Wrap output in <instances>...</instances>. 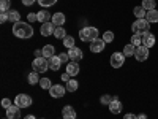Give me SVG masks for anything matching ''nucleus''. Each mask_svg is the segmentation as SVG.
<instances>
[{"label": "nucleus", "mask_w": 158, "mask_h": 119, "mask_svg": "<svg viewBox=\"0 0 158 119\" xmlns=\"http://www.w3.org/2000/svg\"><path fill=\"white\" fill-rule=\"evenodd\" d=\"M13 33H15L18 38H24L27 40L33 35V27L29 24V22H16L15 25H13Z\"/></svg>", "instance_id": "nucleus-1"}, {"label": "nucleus", "mask_w": 158, "mask_h": 119, "mask_svg": "<svg viewBox=\"0 0 158 119\" xmlns=\"http://www.w3.org/2000/svg\"><path fill=\"white\" fill-rule=\"evenodd\" d=\"M98 29L97 27H84L81 29V32H79V38L82 40V42H94V40L98 38Z\"/></svg>", "instance_id": "nucleus-2"}, {"label": "nucleus", "mask_w": 158, "mask_h": 119, "mask_svg": "<svg viewBox=\"0 0 158 119\" xmlns=\"http://www.w3.org/2000/svg\"><path fill=\"white\" fill-rule=\"evenodd\" d=\"M131 30L135 33L136 32H141V33H146V32H150V22L144 18V19H136L131 25Z\"/></svg>", "instance_id": "nucleus-3"}, {"label": "nucleus", "mask_w": 158, "mask_h": 119, "mask_svg": "<svg viewBox=\"0 0 158 119\" xmlns=\"http://www.w3.org/2000/svg\"><path fill=\"white\" fill-rule=\"evenodd\" d=\"M32 67H33V72L36 73H44L49 68V60L46 57H35V60L32 62Z\"/></svg>", "instance_id": "nucleus-4"}, {"label": "nucleus", "mask_w": 158, "mask_h": 119, "mask_svg": "<svg viewBox=\"0 0 158 119\" xmlns=\"http://www.w3.org/2000/svg\"><path fill=\"white\" fill-rule=\"evenodd\" d=\"M109 62H111L112 68H120L123 65V62H125V54L123 52H114V54L111 56V59H109Z\"/></svg>", "instance_id": "nucleus-5"}, {"label": "nucleus", "mask_w": 158, "mask_h": 119, "mask_svg": "<svg viewBox=\"0 0 158 119\" xmlns=\"http://www.w3.org/2000/svg\"><path fill=\"white\" fill-rule=\"evenodd\" d=\"M15 105H18L19 108H27L32 105V97L27 95V94H19L15 99Z\"/></svg>", "instance_id": "nucleus-6"}, {"label": "nucleus", "mask_w": 158, "mask_h": 119, "mask_svg": "<svg viewBox=\"0 0 158 119\" xmlns=\"http://www.w3.org/2000/svg\"><path fill=\"white\" fill-rule=\"evenodd\" d=\"M67 92V87L62 86V84H52V87L49 89V94L52 99H62Z\"/></svg>", "instance_id": "nucleus-7"}, {"label": "nucleus", "mask_w": 158, "mask_h": 119, "mask_svg": "<svg viewBox=\"0 0 158 119\" xmlns=\"http://www.w3.org/2000/svg\"><path fill=\"white\" fill-rule=\"evenodd\" d=\"M135 57H136V60H139V62L147 60V59H149V48L144 46V45L138 46V48H136V52H135Z\"/></svg>", "instance_id": "nucleus-8"}, {"label": "nucleus", "mask_w": 158, "mask_h": 119, "mask_svg": "<svg viewBox=\"0 0 158 119\" xmlns=\"http://www.w3.org/2000/svg\"><path fill=\"white\" fill-rule=\"evenodd\" d=\"M40 32H41L43 37L54 35V32H56V25L52 24V22H44V24H41V29H40Z\"/></svg>", "instance_id": "nucleus-9"}, {"label": "nucleus", "mask_w": 158, "mask_h": 119, "mask_svg": "<svg viewBox=\"0 0 158 119\" xmlns=\"http://www.w3.org/2000/svg\"><path fill=\"white\" fill-rule=\"evenodd\" d=\"M21 110L18 105H11L10 108H6V117L8 119H19L21 117Z\"/></svg>", "instance_id": "nucleus-10"}, {"label": "nucleus", "mask_w": 158, "mask_h": 119, "mask_svg": "<svg viewBox=\"0 0 158 119\" xmlns=\"http://www.w3.org/2000/svg\"><path fill=\"white\" fill-rule=\"evenodd\" d=\"M104 40L103 38H97V40H94V42L90 43V51L92 52H101L103 49H104Z\"/></svg>", "instance_id": "nucleus-11"}, {"label": "nucleus", "mask_w": 158, "mask_h": 119, "mask_svg": "<svg viewBox=\"0 0 158 119\" xmlns=\"http://www.w3.org/2000/svg\"><path fill=\"white\" fill-rule=\"evenodd\" d=\"M68 56H70V60L71 62H77V60H81L82 59V51L79 49V48H70L68 49Z\"/></svg>", "instance_id": "nucleus-12"}, {"label": "nucleus", "mask_w": 158, "mask_h": 119, "mask_svg": "<svg viewBox=\"0 0 158 119\" xmlns=\"http://www.w3.org/2000/svg\"><path fill=\"white\" fill-rule=\"evenodd\" d=\"M155 35L150 33V32H146V33H142V45L144 46H147V48H152L155 45Z\"/></svg>", "instance_id": "nucleus-13"}, {"label": "nucleus", "mask_w": 158, "mask_h": 119, "mask_svg": "<svg viewBox=\"0 0 158 119\" xmlns=\"http://www.w3.org/2000/svg\"><path fill=\"white\" fill-rule=\"evenodd\" d=\"M122 108H123L122 102L117 100V99H112V102L109 103V111H111L112 114H118V113L122 111Z\"/></svg>", "instance_id": "nucleus-14"}, {"label": "nucleus", "mask_w": 158, "mask_h": 119, "mask_svg": "<svg viewBox=\"0 0 158 119\" xmlns=\"http://www.w3.org/2000/svg\"><path fill=\"white\" fill-rule=\"evenodd\" d=\"M52 24H54L56 27H63V24H65V15L63 13H56V15H52Z\"/></svg>", "instance_id": "nucleus-15"}, {"label": "nucleus", "mask_w": 158, "mask_h": 119, "mask_svg": "<svg viewBox=\"0 0 158 119\" xmlns=\"http://www.w3.org/2000/svg\"><path fill=\"white\" fill-rule=\"evenodd\" d=\"M62 116H63V119H76V111H74L73 107L67 105V107L62 110Z\"/></svg>", "instance_id": "nucleus-16"}, {"label": "nucleus", "mask_w": 158, "mask_h": 119, "mask_svg": "<svg viewBox=\"0 0 158 119\" xmlns=\"http://www.w3.org/2000/svg\"><path fill=\"white\" fill-rule=\"evenodd\" d=\"M79 64L77 62H68L67 64V73L70 75V76H76L77 73H79Z\"/></svg>", "instance_id": "nucleus-17"}, {"label": "nucleus", "mask_w": 158, "mask_h": 119, "mask_svg": "<svg viewBox=\"0 0 158 119\" xmlns=\"http://www.w3.org/2000/svg\"><path fill=\"white\" fill-rule=\"evenodd\" d=\"M48 60H49V68H51V70L57 72V70L62 67V60H60L59 56H54V57H51V59H48Z\"/></svg>", "instance_id": "nucleus-18"}, {"label": "nucleus", "mask_w": 158, "mask_h": 119, "mask_svg": "<svg viewBox=\"0 0 158 119\" xmlns=\"http://www.w3.org/2000/svg\"><path fill=\"white\" fill-rule=\"evenodd\" d=\"M43 57H46V59H51V57H54L56 56V48L52 46V45H46V46H43Z\"/></svg>", "instance_id": "nucleus-19"}, {"label": "nucleus", "mask_w": 158, "mask_h": 119, "mask_svg": "<svg viewBox=\"0 0 158 119\" xmlns=\"http://www.w3.org/2000/svg\"><path fill=\"white\" fill-rule=\"evenodd\" d=\"M36 18H38V22H41V24H44V22H49V19H52V16L49 15V11L48 10H41L36 15Z\"/></svg>", "instance_id": "nucleus-20"}, {"label": "nucleus", "mask_w": 158, "mask_h": 119, "mask_svg": "<svg viewBox=\"0 0 158 119\" xmlns=\"http://www.w3.org/2000/svg\"><path fill=\"white\" fill-rule=\"evenodd\" d=\"M146 19H147L150 24H152V22H158V10H150V11H147Z\"/></svg>", "instance_id": "nucleus-21"}, {"label": "nucleus", "mask_w": 158, "mask_h": 119, "mask_svg": "<svg viewBox=\"0 0 158 119\" xmlns=\"http://www.w3.org/2000/svg\"><path fill=\"white\" fill-rule=\"evenodd\" d=\"M135 52H136V46H133L131 43L127 45V46H123V54H125V57H133Z\"/></svg>", "instance_id": "nucleus-22"}, {"label": "nucleus", "mask_w": 158, "mask_h": 119, "mask_svg": "<svg viewBox=\"0 0 158 119\" xmlns=\"http://www.w3.org/2000/svg\"><path fill=\"white\" fill-rule=\"evenodd\" d=\"M133 13H135V16H136L138 19H144V18H146V15H147V11L144 10L142 5H141V7H135Z\"/></svg>", "instance_id": "nucleus-23"}, {"label": "nucleus", "mask_w": 158, "mask_h": 119, "mask_svg": "<svg viewBox=\"0 0 158 119\" xmlns=\"http://www.w3.org/2000/svg\"><path fill=\"white\" fill-rule=\"evenodd\" d=\"M131 45L136 46V48L142 45V33H141V32H136L133 37H131Z\"/></svg>", "instance_id": "nucleus-24"}, {"label": "nucleus", "mask_w": 158, "mask_h": 119, "mask_svg": "<svg viewBox=\"0 0 158 119\" xmlns=\"http://www.w3.org/2000/svg\"><path fill=\"white\" fill-rule=\"evenodd\" d=\"M8 16H10V22H19L21 21V15H19V11H16V10H11L10 13H8Z\"/></svg>", "instance_id": "nucleus-25"}, {"label": "nucleus", "mask_w": 158, "mask_h": 119, "mask_svg": "<svg viewBox=\"0 0 158 119\" xmlns=\"http://www.w3.org/2000/svg\"><path fill=\"white\" fill-rule=\"evenodd\" d=\"M142 7H144L146 11H150V10H155L156 2H155V0H142Z\"/></svg>", "instance_id": "nucleus-26"}, {"label": "nucleus", "mask_w": 158, "mask_h": 119, "mask_svg": "<svg viewBox=\"0 0 158 119\" xmlns=\"http://www.w3.org/2000/svg\"><path fill=\"white\" fill-rule=\"evenodd\" d=\"M27 81H29V84H32V86H35L36 83H40L38 73H36V72H32V73H29V76H27Z\"/></svg>", "instance_id": "nucleus-27"}, {"label": "nucleus", "mask_w": 158, "mask_h": 119, "mask_svg": "<svg viewBox=\"0 0 158 119\" xmlns=\"http://www.w3.org/2000/svg\"><path fill=\"white\" fill-rule=\"evenodd\" d=\"M54 37H56V38H59V40H65V38H67V32H65V29H63V27H56Z\"/></svg>", "instance_id": "nucleus-28"}, {"label": "nucleus", "mask_w": 158, "mask_h": 119, "mask_svg": "<svg viewBox=\"0 0 158 119\" xmlns=\"http://www.w3.org/2000/svg\"><path fill=\"white\" fill-rule=\"evenodd\" d=\"M77 87H79V84H77L76 79H70V81L67 83V90L68 92H74V90H77Z\"/></svg>", "instance_id": "nucleus-29"}, {"label": "nucleus", "mask_w": 158, "mask_h": 119, "mask_svg": "<svg viewBox=\"0 0 158 119\" xmlns=\"http://www.w3.org/2000/svg\"><path fill=\"white\" fill-rule=\"evenodd\" d=\"M36 2L41 5L43 8H49V7H52V5H56L57 0H36Z\"/></svg>", "instance_id": "nucleus-30"}, {"label": "nucleus", "mask_w": 158, "mask_h": 119, "mask_svg": "<svg viewBox=\"0 0 158 119\" xmlns=\"http://www.w3.org/2000/svg\"><path fill=\"white\" fill-rule=\"evenodd\" d=\"M63 46L68 48V49H70V48H74V38L70 37V35H67V38L63 40Z\"/></svg>", "instance_id": "nucleus-31"}, {"label": "nucleus", "mask_w": 158, "mask_h": 119, "mask_svg": "<svg viewBox=\"0 0 158 119\" xmlns=\"http://www.w3.org/2000/svg\"><path fill=\"white\" fill-rule=\"evenodd\" d=\"M40 86H41L43 89H51L52 87V83H51L49 78H41V79H40Z\"/></svg>", "instance_id": "nucleus-32"}, {"label": "nucleus", "mask_w": 158, "mask_h": 119, "mask_svg": "<svg viewBox=\"0 0 158 119\" xmlns=\"http://www.w3.org/2000/svg\"><path fill=\"white\" fill-rule=\"evenodd\" d=\"M11 7V0H0V10L2 11H8Z\"/></svg>", "instance_id": "nucleus-33"}, {"label": "nucleus", "mask_w": 158, "mask_h": 119, "mask_svg": "<svg viewBox=\"0 0 158 119\" xmlns=\"http://www.w3.org/2000/svg\"><path fill=\"white\" fill-rule=\"evenodd\" d=\"M103 40H104V43H111L112 40H114V33H112L111 30L104 32V33H103Z\"/></svg>", "instance_id": "nucleus-34"}, {"label": "nucleus", "mask_w": 158, "mask_h": 119, "mask_svg": "<svg viewBox=\"0 0 158 119\" xmlns=\"http://www.w3.org/2000/svg\"><path fill=\"white\" fill-rule=\"evenodd\" d=\"M59 57H60L62 64H68V60H70V56H68V52H60V54H59Z\"/></svg>", "instance_id": "nucleus-35"}, {"label": "nucleus", "mask_w": 158, "mask_h": 119, "mask_svg": "<svg viewBox=\"0 0 158 119\" xmlns=\"http://www.w3.org/2000/svg\"><path fill=\"white\" fill-rule=\"evenodd\" d=\"M100 100H101V103H103V105H109V103L112 102L111 95H108V94H104V95H103V97H101Z\"/></svg>", "instance_id": "nucleus-36"}, {"label": "nucleus", "mask_w": 158, "mask_h": 119, "mask_svg": "<svg viewBox=\"0 0 158 119\" xmlns=\"http://www.w3.org/2000/svg\"><path fill=\"white\" fill-rule=\"evenodd\" d=\"M6 21H10V16H8V11H2V15H0V22H6Z\"/></svg>", "instance_id": "nucleus-37"}, {"label": "nucleus", "mask_w": 158, "mask_h": 119, "mask_svg": "<svg viewBox=\"0 0 158 119\" xmlns=\"http://www.w3.org/2000/svg\"><path fill=\"white\" fill-rule=\"evenodd\" d=\"M2 107H3L5 110L10 108V107H11V100H10V99H3V100H2Z\"/></svg>", "instance_id": "nucleus-38"}, {"label": "nucleus", "mask_w": 158, "mask_h": 119, "mask_svg": "<svg viewBox=\"0 0 158 119\" xmlns=\"http://www.w3.org/2000/svg\"><path fill=\"white\" fill-rule=\"evenodd\" d=\"M70 79H71V76H70L68 73H63V75H62V81H63V83H68Z\"/></svg>", "instance_id": "nucleus-39"}, {"label": "nucleus", "mask_w": 158, "mask_h": 119, "mask_svg": "<svg viewBox=\"0 0 158 119\" xmlns=\"http://www.w3.org/2000/svg\"><path fill=\"white\" fill-rule=\"evenodd\" d=\"M21 2H22V5H25V7H30V5L35 3V0H21Z\"/></svg>", "instance_id": "nucleus-40"}, {"label": "nucleus", "mask_w": 158, "mask_h": 119, "mask_svg": "<svg viewBox=\"0 0 158 119\" xmlns=\"http://www.w3.org/2000/svg\"><path fill=\"white\" fill-rule=\"evenodd\" d=\"M27 19H29V22H33V21H38V18H36V15H33V13H30V15L27 16Z\"/></svg>", "instance_id": "nucleus-41"}, {"label": "nucleus", "mask_w": 158, "mask_h": 119, "mask_svg": "<svg viewBox=\"0 0 158 119\" xmlns=\"http://www.w3.org/2000/svg\"><path fill=\"white\" fill-rule=\"evenodd\" d=\"M123 119H138V116H136V114L128 113V114H125V116H123Z\"/></svg>", "instance_id": "nucleus-42"}, {"label": "nucleus", "mask_w": 158, "mask_h": 119, "mask_svg": "<svg viewBox=\"0 0 158 119\" xmlns=\"http://www.w3.org/2000/svg\"><path fill=\"white\" fill-rule=\"evenodd\" d=\"M24 119H35V116H33V114H27Z\"/></svg>", "instance_id": "nucleus-43"}, {"label": "nucleus", "mask_w": 158, "mask_h": 119, "mask_svg": "<svg viewBox=\"0 0 158 119\" xmlns=\"http://www.w3.org/2000/svg\"><path fill=\"white\" fill-rule=\"evenodd\" d=\"M138 119H147V116H146V114H139Z\"/></svg>", "instance_id": "nucleus-44"}, {"label": "nucleus", "mask_w": 158, "mask_h": 119, "mask_svg": "<svg viewBox=\"0 0 158 119\" xmlns=\"http://www.w3.org/2000/svg\"><path fill=\"white\" fill-rule=\"evenodd\" d=\"M5 119H8V117H5Z\"/></svg>", "instance_id": "nucleus-45"}]
</instances>
